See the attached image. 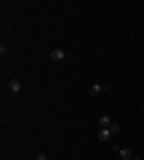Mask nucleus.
Instances as JSON below:
<instances>
[{"label": "nucleus", "instance_id": "nucleus-1", "mask_svg": "<svg viewBox=\"0 0 144 160\" xmlns=\"http://www.w3.org/2000/svg\"><path fill=\"white\" fill-rule=\"evenodd\" d=\"M65 58H67V53H65L62 48H53V50H51V60L53 62H62Z\"/></svg>", "mask_w": 144, "mask_h": 160}, {"label": "nucleus", "instance_id": "nucleus-2", "mask_svg": "<svg viewBox=\"0 0 144 160\" xmlns=\"http://www.w3.org/2000/svg\"><path fill=\"white\" fill-rule=\"evenodd\" d=\"M103 91H108V84H91L89 86V96H99Z\"/></svg>", "mask_w": 144, "mask_h": 160}, {"label": "nucleus", "instance_id": "nucleus-7", "mask_svg": "<svg viewBox=\"0 0 144 160\" xmlns=\"http://www.w3.org/2000/svg\"><path fill=\"white\" fill-rule=\"evenodd\" d=\"M108 129H110V132H113V136H115V134H118V132H120V124H115V122H113V124H110V127H108Z\"/></svg>", "mask_w": 144, "mask_h": 160}, {"label": "nucleus", "instance_id": "nucleus-9", "mask_svg": "<svg viewBox=\"0 0 144 160\" xmlns=\"http://www.w3.org/2000/svg\"><path fill=\"white\" fill-rule=\"evenodd\" d=\"M132 160H139V158H132Z\"/></svg>", "mask_w": 144, "mask_h": 160}, {"label": "nucleus", "instance_id": "nucleus-4", "mask_svg": "<svg viewBox=\"0 0 144 160\" xmlns=\"http://www.w3.org/2000/svg\"><path fill=\"white\" fill-rule=\"evenodd\" d=\"M7 86H10L12 93H19V91H22V81L19 79H10V81H7Z\"/></svg>", "mask_w": 144, "mask_h": 160}, {"label": "nucleus", "instance_id": "nucleus-6", "mask_svg": "<svg viewBox=\"0 0 144 160\" xmlns=\"http://www.w3.org/2000/svg\"><path fill=\"white\" fill-rule=\"evenodd\" d=\"M110 136H113V132H110V129H99V139H101V141H108Z\"/></svg>", "mask_w": 144, "mask_h": 160}, {"label": "nucleus", "instance_id": "nucleus-8", "mask_svg": "<svg viewBox=\"0 0 144 160\" xmlns=\"http://www.w3.org/2000/svg\"><path fill=\"white\" fill-rule=\"evenodd\" d=\"M36 160H51V158H48L46 153H39V155H36Z\"/></svg>", "mask_w": 144, "mask_h": 160}, {"label": "nucleus", "instance_id": "nucleus-5", "mask_svg": "<svg viewBox=\"0 0 144 160\" xmlns=\"http://www.w3.org/2000/svg\"><path fill=\"white\" fill-rule=\"evenodd\" d=\"M99 124H101V129H108L110 124H113V120H110L108 115H101V117H99Z\"/></svg>", "mask_w": 144, "mask_h": 160}, {"label": "nucleus", "instance_id": "nucleus-3", "mask_svg": "<svg viewBox=\"0 0 144 160\" xmlns=\"http://www.w3.org/2000/svg\"><path fill=\"white\" fill-rule=\"evenodd\" d=\"M113 148L120 153V158H123V160H132V151H130V148H123L120 143H113Z\"/></svg>", "mask_w": 144, "mask_h": 160}]
</instances>
